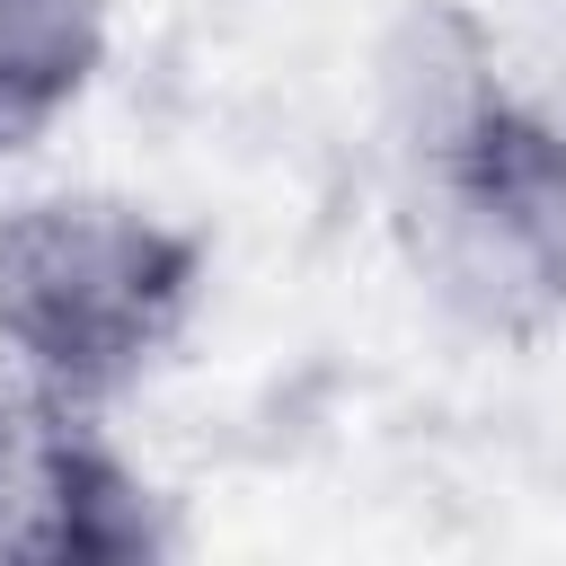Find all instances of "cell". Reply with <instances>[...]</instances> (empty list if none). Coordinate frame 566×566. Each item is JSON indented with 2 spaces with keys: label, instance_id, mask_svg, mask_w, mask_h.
I'll list each match as a JSON object with an SVG mask.
<instances>
[{
  "label": "cell",
  "instance_id": "cell-1",
  "mask_svg": "<svg viewBox=\"0 0 566 566\" xmlns=\"http://www.w3.org/2000/svg\"><path fill=\"white\" fill-rule=\"evenodd\" d=\"M203 292V239L159 203L62 186L0 212V354L53 407L133 389Z\"/></svg>",
  "mask_w": 566,
  "mask_h": 566
},
{
  "label": "cell",
  "instance_id": "cell-2",
  "mask_svg": "<svg viewBox=\"0 0 566 566\" xmlns=\"http://www.w3.org/2000/svg\"><path fill=\"white\" fill-rule=\"evenodd\" d=\"M398 230L442 310L522 336L566 310V124L504 97L469 142L398 168Z\"/></svg>",
  "mask_w": 566,
  "mask_h": 566
},
{
  "label": "cell",
  "instance_id": "cell-4",
  "mask_svg": "<svg viewBox=\"0 0 566 566\" xmlns=\"http://www.w3.org/2000/svg\"><path fill=\"white\" fill-rule=\"evenodd\" d=\"M27 433H35V398L0 389V557L18 539V486H27Z\"/></svg>",
  "mask_w": 566,
  "mask_h": 566
},
{
  "label": "cell",
  "instance_id": "cell-3",
  "mask_svg": "<svg viewBox=\"0 0 566 566\" xmlns=\"http://www.w3.org/2000/svg\"><path fill=\"white\" fill-rule=\"evenodd\" d=\"M106 0H0V150L44 133L106 71Z\"/></svg>",
  "mask_w": 566,
  "mask_h": 566
}]
</instances>
